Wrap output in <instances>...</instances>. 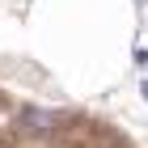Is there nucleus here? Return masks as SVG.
Instances as JSON below:
<instances>
[{
	"instance_id": "obj_1",
	"label": "nucleus",
	"mask_w": 148,
	"mask_h": 148,
	"mask_svg": "<svg viewBox=\"0 0 148 148\" xmlns=\"http://www.w3.org/2000/svg\"><path fill=\"white\" fill-rule=\"evenodd\" d=\"M59 123V114H47V110H21V127L25 131H51Z\"/></svg>"
},
{
	"instance_id": "obj_2",
	"label": "nucleus",
	"mask_w": 148,
	"mask_h": 148,
	"mask_svg": "<svg viewBox=\"0 0 148 148\" xmlns=\"http://www.w3.org/2000/svg\"><path fill=\"white\" fill-rule=\"evenodd\" d=\"M140 89H144V97H148V80H144V85H140Z\"/></svg>"
}]
</instances>
